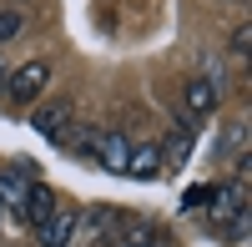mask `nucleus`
<instances>
[{
  "mask_svg": "<svg viewBox=\"0 0 252 247\" xmlns=\"http://www.w3.org/2000/svg\"><path fill=\"white\" fill-rule=\"evenodd\" d=\"M46 86H51V66H46V61H26V66H15L5 96H10V106H31Z\"/></svg>",
  "mask_w": 252,
  "mask_h": 247,
  "instance_id": "1",
  "label": "nucleus"
},
{
  "mask_svg": "<svg viewBox=\"0 0 252 247\" xmlns=\"http://www.w3.org/2000/svg\"><path fill=\"white\" fill-rule=\"evenodd\" d=\"M31 126L46 136V141H71V126H76V106L71 101H56V106H40Z\"/></svg>",
  "mask_w": 252,
  "mask_h": 247,
  "instance_id": "2",
  "label": "nucleus"
},
{
  "mask_svg": "<svg viewBox=\"0 0 252 247\" xmlns=\"http://www.w3.org/2000/svg\"><path fill=\"white\" fill-rule=\"evenodd\" d=\"M91 156H96L106 172H121V177H126V156H131V141H126V131H101Z\"/></svg>",
  "mask_w": 252,
  "mask_h": 247,
  "instance_id": "3",
  "label": "nucleus"
},
{
  "mask_svg": "<svg viewBox=\"0 0 252 247\" xmlns=\"http://www.w3.org/2000/svg\"><path fill=\"white\" fill-rule=\"evenodd\" d=\"M76 222H81V217H76L71 207H56V212L35 227V242H40V247H66L71 232H76Z\"/></svg>",
  "mask_w": 252,
  "mask_h": 247,
  "instance_id": "4",
  "label": "nucleus"
},
{
  "mask_svg": "<svg viewBox=\"0 0 252 247\" xmlns=\"http://www.w3.org/2000/svg\"><path fill=\"white\" fill-rule=\"evenodd\" d=\"M182 101H187V111H192V116H207V111H217L222 86H217L212 76H197V81H187V86H182Z\"/></svg>",
  "mask_w": 252,
  "mask_h": 247,
  "instance_id": "5",
  "label": "nucleus"
},
{
  "mask_svg": "<svg viewBox=\"0 0 252 247\" xmlns=\"http://www.w3.org/2000/svg\"><path fill=\"white\" fill-rule=\"evenodd\" d=\"M61 207V202H56V192L51 187H40V182H31V192H26V202H20V222H31V227H40V222H46L51 212Z\"/></svg>",
  "mask_w": 252,
  "mask_h": 247,
  "instance_id": "6",
  "label": "nucleus"
},
{
  "mask_svg": "<svg viewBox=\"0 0 252 247\" xmlns=\"http://www.w3.org/2000/svg\"><path fill=\"white\" fill-rule=\"evenodd\" d=\"M157 172H161V147H157V141H141V147H131V156H126V177L152 182Z\"/></svg>",
  "mask_w": 252,
  "mask_h": 247,
  "instance_id": "7",
  "label": "nucleus"
},
{
  "mask_svg": "<svg viewBox=\"0 0 252 247\" xmlns=\"http://www.w3.org/2000/svg\"><path fill=\"white\" fill-rule=\"evenodd\" d=\"M26 167H31V161H20V167H5V172H0V207L20 212V202H26V192H31Z\"/></svg>",
  "mask_w": 252,
  "mask_h": 247,
  "instance_id": "8",
  "label": "nucleus"
},
{
  "mask_svg": "<svg viewBox=\"0 0 252 247\" xmlns=\"http://www.w3.org/2000/svg\"><path fill=\"white\" fill-rule=\"evenodd\" d=\"M187 152H192V121H177V131H172V141H166L161 161H166V167H182Z\"/></svg>",
  "mask_w": 252,
  "mask_h": 247,
  "instance_id": "9",
  "label": "nucleus"
},
{
  "mask_svg": "<svg viewBox=\"0 0 252 247\" xmlns=\"http://www.w3.org/2000/svg\"><path fill=\"white\" fill-rule=\"evenodd\" d=\"M86 227H91L96 237H106V232H116V227H121V212H116V207H101V212H91Z\"/></svg>",
  "mask_w": 252,
  "mask_h": 247,
  "instance_id": "10",
  "label": "nucleus"
},
{
  "mask_svg": "<svg viewBox=\"0 0 252 247\" xmlns=\"http://www.w3.org/2000/svg\"><path fill=\"white\" fill-rule=\"evenodd\" d=\"M20 26H26V15H20V10H0V40L20 35Z\"/></svg>",
  "mask_w": 252,
  "mask_h": 247,
  "instance_id": "11",
  "label": "nucleus"
},
{
  "mask_svg": "<svg viewBox=\"0 0 252 247\" xmlns=\"http://www.w3.org/2000/svg\"><path fill=\"white\" fill-rule=\"evenodd\" d=\"M247 46H252V31L237 26V35H232V56H247Z\"/></svg>",
  "mask_w": 252,
  "mask_h": 247,
  "instance_id": "12",
  "label": "nucleus"
},
{
  "mask_svg": "<svg viewBox=\"0 0 252 247\" xmlns=\"http://www.w3.org/2000/svg\"><path fill=\"white\" fill-rule=\"evenodd\" d=\"M202 202H207V187H192V192H187V197H182V207H187V212H197V207H202Z\"/></svg>",
  "mask_w": 252,
  "mask_h": 247,
  "instance_id": "13",
  "label": "nucleus"
},
{
  "mask_svg": "<svg viewBox=\"0 0 252 247\" xmlns=\"http://www.w3.org/2000/svg\"><path fill=\"white\" fill-rule=\"evenodd\" d=\"M121 247H161V242H157V237H152V232H136V237H126V242H121Z\"/></svg>",
  "mask_w": 252,
  "mask_h": 247,
  "instance_id": "14",
  "label": "nucleus"
}]
</instances>
